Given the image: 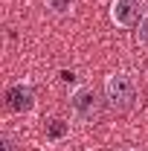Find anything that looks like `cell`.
I'll return each mask as SVG.
<instances>
[{
    "mask_svg": "<svg viewBox=\"0 0 148 151\" xmlns=\"http://www.w3.org/2000/svg\"><path fill=\"white\" fill-rule=\"evenodd\" d=\"M105 102H108V108L111 111H131L134 105H137V99H139V87H137V78L134 73L128 70H116V73L105 76Z\"/></svg>",
    "mask_w": 148,
    "mask_h": 151,
    "instance_id": "obj_1",
    "label": "cell"
},
{
    "mask_svg": "<svg viewBox=\"0 0 148 151\" xmlns=\"http://www.w3.org/2000/svg\"><path fill=\"white\" fill-rule=\"evenodd\" d=\"M67 108H70L73 122H78V125H93L102 116V99H99V93L93 90L90 84L78 81L73 90H70V96H67Z\"/></svg>",
    "mask_w": 148,
    "mask_h": 151,
    "instance_id": "obj_2",
    "label": "cell"
},
{
    "mask_svg": "<svg viewBox=\"0 0 148 151\" xmlns=\"http://www.w3.org/2000/svg\"><path fill=\"white\" fill-rule=\"evenodd\" d=\"M148 12V0H111L108 18L116 29H137V23Z\"/></svg>",
    "mask_w": 148,
    "mask_h": 151,
    "instance_id": "obj_3",
    "label": "cell"
},
{
    "mask_svg": "<svg viewBox=\"0 0 148 151\" xmlns=\"http://www.w3.org/2000/svg\"><path fill=\"white\" fill-rule=\"evenodd\" d=\"M6 102L15 113H32L38 105V93H35V84L29 78H20L15 81L9 90H6Z\"/></svg>",
    "mask_w": 148,
    "mask_h": 151,
    "instance_id": "obj_4",
    "label": "cell"
},
{
    "mask_svg": "<svg viewBox=\"0 0 148 151\" xmlns=\"http://www.w3.org/2000/svg\"><path fill=\"white\" fill-rule=\"evenodd\" d=\"M44 6L52 18H70L78 6V0H44Z\"/></svg>",
    "mask_w": 148,
    "mask_h": 151,
    "instance_id": "obj_5",
    "label": "cell"
},
{
    "mask_svg": "<svg viewBox=\"0 0 148 151\" xmlns=\"http://www.w3.org/2000/svg\"><path fill=\"white\" fill-rule=\"evenodd\" d=\"M67 134H70L67 125H64L61 119H52V122H50V131H47V142H58V139H64Z\"/></svg>",
    "mask_w": 148,
    "mask_h": 151,
    "instance_id": "obj_6",
    "label": "cell"
},
{
    "mask_svg": "<svg viewBox=\"0 0 148 151\" xmlns=\"http://www.w3.org/2000/svg\"><path fill=\"white\" fill-rule=\"evenodd\" d=\"M134 38H137V47L148 50V12L142 15V20L137 23V29H134Z\"/></svg>",
    "mask_w": 148,
    "mask_h": 151,
    "instance_id": "obj_7",
    "label": "cell"
},
{
    "mask_svg": "<svg viewBox=\"0 0 148 151\" xmlns=\"http://www.w3.org/2000/svg\"><path fill=\"white\" fill-rule=\"evenodd\" d=\"M3 151H15V142H12L9 137H3Z\"/></svg>",
    "mask_w": 148,
    "mask_h": 151,
    "instance_id": "obj_8",
    "label": "cell"
},
{
    "mask_svg": "<svg viewBox=\"0 0 148 151\" xmlns=\"http://www.w3.org/2000/svg\"><path fill=\"white\" fill-rule=\"evenodd\" d=\"M116 151H137V148H116Z\"/></svg>",
    "mask_w": 148,
    "mask_h": 151,
    "instance_id": "obj_9",
    "label": "cell"
}]
</instances>
